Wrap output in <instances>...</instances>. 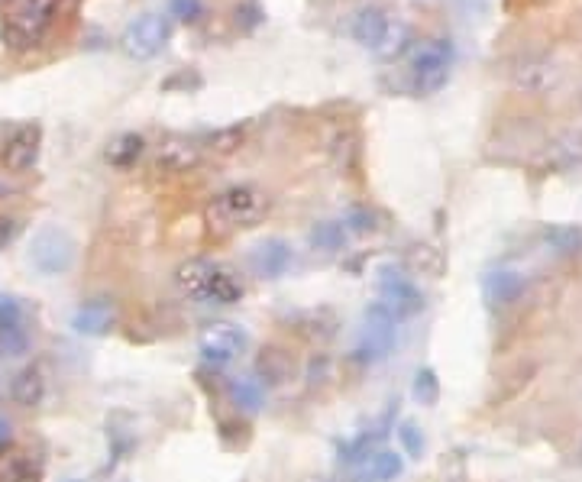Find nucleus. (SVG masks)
I'll return each mask as SVG.
<instances>
[{
  "label": "nucleus",
  "instance_id": "nucleus-19",
  "mask_svg": "<svg viewBox=\"0 0 582 482\" xmlns=\"http://www.w3.org/2000/svg\"><path fill=\"white\" fill-rule=\"evenodd\" d=\"M401 473H405V460L398 457L395 450H379L363 463L359 470V482H395Z\"/></svg>",
  "mask_w": 582,
  "mask_h": 482
},
{
  "label": "nucleus",
  "instance_id": "nucleus-38",
  "mask_svg": "<svg viewBox=\"0 0 582 482\" xmlns=\"http://www.w3.org/2000/svg\"><path fill=\"white\" fill-rule=\"evenodd\" d=\"M524 4H531V7H537V4H547V0H524Z\"/></svg>",
  "mask_w": 582,
  "mask_h": 482
},
{
  "label": "nucleus",
  "instance_id": "nucleus-4",
  "mask_svg": "<svg viewBox=\"0 0 582 482\" xmlns=\"http://www.w3.org/2000/svg\"><path fill=\"white\" fill-rule=\"evenodd\" d=\"M453 46L447 39H427L411 55V85L418 94H437L450 81Z\"/></svg>",
  "mask_w": 582,
  "mask_h": 482
},
{
  "label": "nucleus",
  "instance_id": "nucleus-13",
  "mask_svg": "<svg viewBox=\"0 0 582 482\" xmlns=\"http://www.w3.org/2000/svg\"><path fill=\"white\" fill-rule=\"evenodd\" d=\"M114 324H117V308L110 298L85 301L72 318L75 334H81V337H104V334H110V327Z\"/></svg>",
  "mask_w": 582,
  "mask_h": 482
},
{
  "label": "nucleus",
  "instance_id": "nucleus-14",
  "mask_svg": "<svg viewBox=\"0 0 582 482\" xmlns=\"http://www.w3.org/2000/svg\"><path fill=\"white\" fill-rule=\"evenodd\" d=\"M249 259H253V269L262 279H282L295 263V253H291V243H285L282 237H269L256 246Z\"/></svg>",
  "mask_w": 582,
  "mask_h": 482
},
{
  "label": "nucleus",
  "instance_id": "nucleus-22",
  "mask_svg": "<svg viewBox=\"0 0 582 482\" xmlns=\"http://www.w3.org/2000/svg\"><path fill=\"white\" fill-rule=\"evenodd\" d=\"M346 237H350V230H346L343 220H317L308 233V243L321 253H340L346 246Z\"/></svg>",
  "mask_w": 582,
  "mask_h": 482
},
{
  "label": "nucleus",
  "instance_id": "nucleus-8",
  "mask_svg": "<svg viewBox=\"0 0 582 482\" xmlns=\"http://www.w3.org/2000/svg\"><path fill=\"white\" fill-rule=\"evenodd\" d=\"M39 146H43V130L36 123H23L4 140L0 162L10 175H26L39 162Z\"/></svg>",
  "mask_w": 582,
  "mask_h": 482
},
{
  "label": "nucleus",
  "instance_id": "nucleus-17",
  "mask_svg": "<svg viewBox=\"0 0 582 482\" xmlns=\"http://www.w3.org/2000/svg\"><path fill=\"white\" fill-rule=\"evenodd\" d=\"M295 373V356L282 343H266L256 356V379L266 385H285Z\"/></svg>",
  "mask_w": 582,
  "mask_h": 482
},
{
  "label": "nucleus",
  "instance_id": "nucleus-11",
  "mask_svg": "<svg viewBox=\"0 0 582 482\" xmlns=\"http://www.w3.org/2000/svg\"><path fill=\"white\" fill-rule=\"evenodd\" d=\"M395 33H405V30L388 20V13L379 10V7L359 10L356 20H353V39L363 49H369V52H388V49H392V36Z\"/></svg>",
  "mask_w": 582,
  "mask_h": 482
},
{
  "label": "nucleus",
  "instance_id": "nucleus-12",
  "mask_svg": "<svg viewBox=\"0 0 582 482\" xmlns=\"http://www.w3.org/2000/svg\"><path fill=\"white\" fill-rule=\"evenodd\" d=\"M198 165H201V146L191 140H182V136L165 140L156 153V169L165 175H185V172L198 169Z\"/></svg>",
  "mask_w": 582,
  "mask_h": 482
},
{
  "label": "nucleus",
  "instance_id": "nucleus-5",
  "mask_svg": "<svg viewBox=\"0 0 582 482\" xmlns=\"http://www.w3.org/2000/svg\"><path fill=\"white\" fill-rule=\"evenodd\" d=\"M376 288H379V295H382V305L392 311L398 321L414 318V314L424 311L421 288L414 285L411 275L401 266H395V263H385V266L376 269Z\"/></svg>",
  "mask_w": 582,
  "mask_h": 482
},
{
  "label": "nucleus",
  "instance_id": "nucleus-34",
  "mask_svg": "<svg viewBox=\"0 0 582 482\" xmlns=\"http://www.w3.org/2000/svg\"><path fill=\"white\" fill-rule=\"evenodd\" d=\"M172 17L182 23H198L204 17V0H172Z\"/></svg>",
  "mask_w": 582,
  "mask_h": 482
},
{
  "label": "nucleus",
  "instance_id": "nucleus-39",
  "mask_svg": "<svg viewBox=\"0 0 582 482\" xmlns=\"http://www.w3.org/2000/svg\"><path fill=\"white\" fill-rule=\"evenodd\" d=\"M65 482H81V479H65Z\"/></svg>",
  "mask_w": 582,
  "mask_h": 482
},
{
  "label": "nucleus",
  "instance_id": "nucleus-15",
  "mask_svg": "<svg viewBox=\"0 0 582 482\" xmlns=\"http://www.w3.org/2000/svg\"><path fill=\"white\" fill-rule=\"evenodd\" d=\"M46 395H49V379H46V369L39 363L23 366L10 382V398H13V405H20V408H39L46 402Z\"/></svg>",
  "mask_w": 582,
  "mask_h": 482
},
{
  "label": "nucleus",
  "instance_id": "nucleus-1",
  "mask_svg": "<svg viewBox=\"0 0 582 482\" xmlns=\"http://www.w3.org/2000/svg\"><path fill=\"white\" fill-rule=\"evenodd\" d=\"M269 214V195L256 185H233L220 191L204 208V227L211 237L224 240L230 233L256 227Z\"/></svg>",
  "mask_w": 582,
  "mask_h": 482
},
{
  "label": "nucleus",
  "instance_id": "nucleus-28",
  "mask_svg": "<svg viewBox=\"0 0 582 482\" xmlns=\"http://www.w3.org/2000/svg\"><path fill=\"white\" fill-rule=\"evenodd\" d=\"M243 130L240 127H227V130H217L214 136H207V149H211L214 156H230L237 153V149L243 146Z\"/></svg>",
  "mask_w": 582,
  "mask_h": 482
},
{
  "label": "nucleus",
  "instance_id": "nucleus-35",
  "mask_svg": "<svg viewBox=\"0 0 582 482\" xmlns=\"http://www.w3.org/2000/svg\"><path fill=\"white\" fill-rule=\"evenodd\" d=\"M26 321V314H23V305L17 298H7V295H0V330L10 327V324H20Z\"/></svg>",
  "mask_w": 582,
  "mask_h": 482
},
{
  "label": "nucleus",
  "instance_id": "nucleus-21",
  "mask_svg": "<svg viewBox=\"0 0 582 482\" xmlns=\"http://www.w3.org/2000/svg\"><path fill=\"white\" fill-rule=\"evenodd\" d=\"M443 266L447 263H443V253L437 250V246H427V243L408 246V253H405V272L408 275H431V279H437Z\"/></svg>",
  "mask_w": 582,
  "mask_h": 482
},
{
  "label": "nucleus",
  "instance_id": "nucleus-23",
  "mask_svg": "<svg viewBox=\"0 0 582 482\" xmlns=\"http://www.w3.org/2000/svg\"><path fill=\"white\" fill-rule=\"evenodd\" d=\"M230 402L240 415H256L266 402V392H262V382L259 379H233L230 382Z\"/></svg>",
  "mask_w": 582,
  "mask_h": 482
},
{
  "label": "nucleus",
  "instance_id": "nucleus-9",
  "mask_svg": "<svg viewBox=\"0 0 582 482\" xmlns=\"http://www.w3.org/2000/svg\"><path fill=\"white\" fill-rule=\"evenodd\" d=\"M249 337L237 324H211L198 337V350H201V360L211 363V366H227L230 360L246 350Z\"/></svg>",
  "mask_w": 582,
  "mask_h": 482
},
{
  "label": "nucleus",
  "instance_id": "nucleus-36",
  "mask_svg": "<svg viewBox=\"0 0 582 482\" xmlns=\"http://www.w3.org/2000/svg\"><path fill=\"white\" fill-rule=\"evenodd\" d=\"M13 237H17V220L0 217V250H7V246L13 243Z\"/></svg>",
  "mask_w": 582,
  "mask_h": 482
},
{
  "label": "nucleus",
  "instance_id": "nucleus-27",
  "mask_svg": "<svg viewBox=\"0 0 582 482\" xmlns=\"http://www.w3.org/2000/svg\"><path fill=\"white\" fill-rule=\"evenodd\" d=\"M23 353H30V330H26V321L0 330V356H23Z\"/></svg>",
  "mask_w": 582,
  "mask_h": 482
},
{
  "label": "nucleus",
  "instance_id": "nucleus-25",
  "mask_svg": "<svg viewBox=\"0 0 582 482\" xmlns=\"http://www.w3.org/2000/svg\"><path fill=\"white\" fill-rule=\"evenodd\" d=\"M411 395H414V402L424 405V408H434L440 402V379L431 366H424L414 373V382H411Z\"/></svg>",
  "mask_w": 582,
  "mask_h": 482
},
{
  "label": "nucleus",
  "instance_id": "nucleus-26",
  "mask_svg": "<svg viewBox=\"0 0 582 482\" xmlns=\"http://www.w3.org/2000/svg\"><path fill=\"white\" fill-rule=\"evenodd\" d=\"M240 298H243V282L230 269L220 266L214 292H211V305H237Z\"/></svg>",
  "mask_w": 582,
  "mask_h": 482
},
{
  "label": "nucleus",
  "instance_id": "nucleus-16",
  "mask_svg": "<svg viewBox=\"0 0 582 482\" xmlns=\"http://www.w3.org/2000/svg\"><path fill=\"white\" fill-rule=\"evenodd\" d=\"M524 292V275L515 269H492L482 279V295L492 308H508L515 305Z\"/></svg>",
  "mask_w": 582,
  "mask_h": 482
},
{
  "label": "nucleus",
  "instance_id": "nucleus-31",
  "mask_svg": "<svg viewBox=\"0 0 582 482\" xmlns=\"http://www.w3.org/2000/svg\"><path fill=\"white\" fill-rule=\"evenodd\" d=\"M579 240H582V233L573 230V227H550L547 230V243L557 253H573L576 246H579Z\"/></svg>",
  "mask_w": 582,
  "mask_h": 482
},
{
  "label": "nucleus",
  "instance_id": "nucleus-40",
  "mask_svg": "<svg viewBox=\"0 0 582 482\" xmlns=\"http://www.w3.org/2000/svg\"><path fill=\"white\" fill-rule=\"evenodd\" d=\"M579 453H582V447H579Z\"/></svg>",
  "mask_w": 582,
  "mask_h": 482
},
{
  "label": "nucleus",
  "instance_id": "nucleus-2",
  "mask_svg": "<svg viewBox=\"0 0 582 482\" xmlns=\"http://www.w3.org/2000/svg\"><path fill=\"white\" fill-rule=\"evenodd\" d=\"M62 0H7L4 7V46L33 49L43 43L59 17Z\"/></svg>",
  "mask_w": 582,
  "mask_h": 482
},
{
  "label": "nucleus",
  "instance_id": "nucleus-18",
  "mask_svg": "<svg viewBox=\"0 0 582 482\" xmlns=\"http://www.w3.org/2000/svg\"><path fill=\"white\" fill-rule=\"evenodd\" d=\"M337 314L330 311V308H311V311H304L295 318V330H298V337L304 340H311V343H327V340H334L337 337Z\"/></svg>",
  "mask_w": 582,
  "mask_h": 482
},
{
  "label": "nucleus",
  "instance_id": "nucleus-3",
  "mask_svg": "<svg viewBox=\"0 0 582 482\" xmlns=\"http://www.w3.org/2000/svg\"><path fill=\"white\" fill-rule=\"evenodd\" d=\"M395 340H398V318L382 301H376V305H369L363 311V327H359L353 360L363 366H376L395 350Z\"/></svg>",
  "mask_w": 582,
  "mask_h": 482
},
{
  "label": "nucleus",
  "instance_id": "nucleus-33",
  "mask_svg": "<svg viewBox=\"0 0 582 482\" xmlns=\"http://www.w3.org/2000/svg\"><path fill=\"white\" fill-rule=\"evenodd\" d=\"M334 153H337V165H340V172H350L353 165H356V156H359V146H356V136H340L337 146H334Z\"/></svg>",
  "mask_w": 582,
  "mask_h": 482
},
{
  "label": "nucleus",
  "instance_id": "nucleus-10",
  "mask_svg": "<svg viewBox=\"0 0 582 482\" xmlns=\"http://www.w3.org/2000/svg\"><path fill=\"white\" fill-rule=\"evenodd\" d=\"M217 272H220V266L211 263V259H201V256L185 259V263L175 269L178 295L188 298V301H198V305H211V292H214Z\"/></svg>",
  "mask_w": 582,
  "mask_h": 482
},
{
  "label": "nucleus",
  "instance_id": "nucleus-20",
  "mask_svg": "<svg viewBox=\"0 0 582 482\" xmlns=\"http://www.w3.org/2000/svg\"><path fill=\"white\" fill-rule=\"evenodd\" d=\"M143 153H146V140H143L140 133H120L117 140L107 146L104 159L114 165V169L127 172V169H133V165L143 159Z\"/></svg>",
  "mask_w": 582,
  "mask_h": 482
},
{
  "label": "nucleus",
  "instance_id": "nucleus-37",
  "mask_svg": "<svg viewBox=\"0 0 582 482\" xmlns=\"http://www.w3.org/2000/svg\"><path fill=\"white\" fill-rule=\"evenodd\" d=\"M10 440H13V424L7 415H0V453L10 447Z\"/></svg>",
  "mask_w": 582,
  "mask_h": 482
},
{
  "label": "nucleus",
  "instance_id": "nucleus-24",
  "mask_svg": "<svg viewBox=\"0 0 582 482\" xmlns=\"http://www.w3.org/2000/svg\"><path fill=\"white\" fill-rule=\"evenodd\" d=\"M39 479H43V470L26 453H10L0 463V482H39Z\"/></svg>",
  "mask_w": 582,
  "mask_h": 482
},
{
  "label": "nucleus",
  "instance_id": "nucleus-32",
  "mask_svg": "<svg viewBox=\"0 0 582 482\" xmlns=\"http://www.w3.org/2000/svg\"><path fill=\"white\" fill-rule=\"evenodd\" d=\"M343 224L346 230H353V233H376L379 230V217L376 211H369V208H356L343 217Z\"/></svg>",
  "mask_w": 582,
  "mask_h": 482
},
{
  "label": "nucleus",
  "instance_id": "nucleus-29",
  "mask_svg": "<svg viewBox=\"0 0 582 482\" xmlns=\"http://www.w3.org/2000/svg\"><path fill=\"white\" fill-rule=\"evenodd\" d=\"M398 440H401V447H405V453H408L411 460H421L424 457L427 440H424V431L414 421H401L398 424Z\"/></svg>",
  "mask_w": 582,
  "mask_h": 482
},
{
  "label": "nucleus",
  "instance_id": "nucleus-6",
  "mask_svg": "<svg viewBox=\"0 0 582 482\" xmlns=\"http://www.w3.org/2000/svg\"><path fill=\"white\" fill-rule=\"evenodd\" d=\"M75 256H78V246L72 240V233H65L59 227H43L30 243V263L43 275L72 272Z\"/></svg>",
  "mask_w": 582,
  "mask_h": 482
},
{
  "label": "nucleus",
  "instance_id": "nucleus-7",
  "mask_svg": "<svg viewBox=\"0 0 582 482\" xmlns=\"http://www.w3.org/2000/svg\"><path fill=\"white\" fill-rule=\"evenodd\" d=\"M172 36V26L159 13H143V17H136L127 30H123V39L120 46L123 52L130 55V59H152V55H159L165 49Z\"/></svg>",
  "mask_w": 582,
  "mask_h": 482
},
{
  "label": "nucleus",
  "instance_id": "nucleus-30",
  "mask_svg": "<svg viewBox=\"0 0 582 482\" xmlns=\"http://www.w3.org/2000/svg\"><path fill=\"white\" fill-rule=\"evenodd\" d=\"M308 389H324V385L334 379V360L327 353H314L308 360Z\"/></svg>",
  "mask_w": 582,
  "mask_h": 482
}]
</instances>
